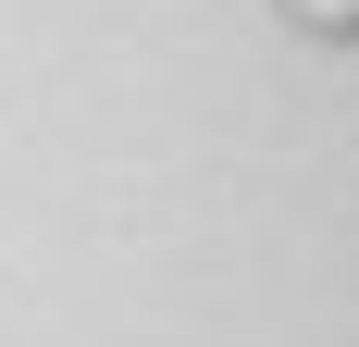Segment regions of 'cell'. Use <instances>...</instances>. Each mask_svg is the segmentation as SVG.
<instances>
[{"label":"cell","mask_w":359,"mask_h":347,"mask_svg":"<svg viewBox=\"0 0 359 347\" xmlns=\"http://www.w3.org/2000/svg\"><path fill=\"white\" fill-rule=\"evenodd\" d=\"M273 25L310 50H359V0H273Z\"/></svg>","instance_id":"cell-1"}]
</instances>
